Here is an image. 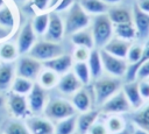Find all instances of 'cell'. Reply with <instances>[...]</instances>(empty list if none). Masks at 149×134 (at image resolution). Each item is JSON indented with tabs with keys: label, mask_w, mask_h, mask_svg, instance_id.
I'll use <instances>...</instances> for the list:
<instances>
[{
	"label": "cell",
	"mask_w": 149,
	"mask_h": 134,
	"mask_svg": "<svg viewBox=\"0 0 149 134\" xmlns=\"http://www.w3.org/2000/svg\"><path fill=\"white\" fill-rule=\"evenodd\" d=\"M130 45H132V41L122 40L120 37H112L105 44V47L101 48V49L106 50L111 55H114L116 57H120V58H125L126 59V56H127V52H128Z\"/></svg>",
	"instance_id": "16"
},
{
	"label": "cell",
	"mask_w": 149,
	"mask_h": 134,
	"mask_svg": "<svg viewBox=\"0 0 149 134\" xmlns=\"http://www.w3.org/2000/svg\"><path fill=\"white\" fill-rule=\"evenodd\" d=\"M9 107L12 113L16 117V118H23L26 117L27 112H28V104L27 100L24 98L23 94H19L15 92H10L9 93Z\"/></svg>",
	"instance_id": "18"
},
{
	"label": "cell",
	"mask_w": 149,
	"mask_h": 134,
	"mask_svg": "<svg viewBox=\"0 0 149 134\" xmlns=\"http://www.w3.org/2000/svg\"><path fill=\"white\" fill-rule=\"evenodd\" d=\"M142 51H143V44H139V43H132L127 56H126V61L129 64H136L141 56H142Z\"/></svg>",
	"instance_id": "37"
},
{
	"label": "cell",
	"mask_w": 149,
	"mask_h": 134,
	"mask_svg": "<svg viewBox=\"0 0 149 134\" xmlns=\"http://www.w3.org/2000/svg\"><path fill=\"white\" fill-rule=\"evenodd\" d=\"M122 91H123L126 98L128 99L133 110H137L139 107H141L144 104V100L141 97V93L139 91L137 79L130 80V82H125V84L122 85Z\"/></svg>",
	"instance_id": "15"
},
{
	"label": "cell",
	"mask_w": 149,
	"mask_h": 134,
	"mask_svg": "<svg viewBox=\"0 0 149 134\" xmlns=\"http://www.w3.org/2000/svg\"><path fill=\"white\" fill-rule=\"evenodd\" d=\"M48 23H49V13H42L40 15H36L31 22V26H33L35 34H37V35L45 34L47 28H48Z\"/></svg>",
	"instance_id": "33"
},
{
	"label": "cell",
	"mask_w": 149,
	"mask_h": 134,
	"mask_svg": "<svg viewBox=\"0 0 149 134\" xmlns=\"http://www.w3.org/2000/svg\"><path fill=\"white\" fill-rule=\"evenodd\" d=\"M101 108H102V112L107 114H121V113L129 112L132 110V106L121 89L115 94H113L109 99H107L101 105Z\"/></svg>",
	"instance_id": "7"
},
{
	"label": "cell",
	"mask_w": 149,
	"mask_h": 134,
	"mask_svg": "<svg viewBox=\"0 0 149 134\" xmlns=\"http://www.w3.org/2000/svg\"><path fill=\"white\" fill-rule=\"evenodd\" d=\"M2 104H3V99H2L1 97H0V107L2 106Z\"/></svg>",
	"instance_id": "51"
},
{
	"label": "cell",
	"mask_w": 149,
	"mask_h": 134,
	"mask_svg": "<svg viewBox=\"0 0 149 134\" xmlns=\"http://www.w3.org/2000/svg\"><path fill=\"white\" fill-rule=\"evenodd\" d=\"M17 48L12 43H3L0 47V58L2 61H13L17 55Z\"/></svg>",
	"instance_id": "38"
},
{
	"label": "cell",
	"mask_w": 149,
	"mask_h": 134,
	"mask_svg": "<svg viewBox=\"0 0 149 134\" xmlns=\"http://www.w3.org/2000/svg\"><path fill=\"white\" fill-rule=\"evenodd\" d=\"M57 86L62 93L71 94V93H76L80 89L81 83L79 82L74 72H66L59 78Z\"/></svg>",
	"instance_id": "17"
},
{
	"label": "cell",
	"mask_w": 149,
	"mask_h": 134,
	"mask_svg": "<svg viewBox=\"0 0 149 134\" xmlns=\"http://www.w3.org/2000/svg\"><path fill=\"white\" fill-rule=\"evenodd\" d=\"M71 41L77 47H84L87 49H92L94 47V41L92 36V31L81 29L79 31H76L71 35Z\"/></svg>",
	"instance_id": "27"
},
{
	"label": "cell",
	"mask_w": 149,
	"mask_h": 134,
	"mask_svg": "<svg viewBox=\"0 0 149 134\" xmlns=\"http://www.w3.org/2000/svg\"><path fill=\"white\" fill-rule=\"evenodd\" d=\"M34 43H35V31L33 29L31 22H27L21 29V33L17 38V47H16L17 52L21 55L29 52Z\"/></svg>",
	"instance_id": "12"
},
{
	"label": "cell",
	"mask_w": 149,
	"mask_h": 134,
	"mask_svg": "<svg viewBox=\"0 0 149 134\" xmlns=\"http://www.w3.org/2000/svg\"><path fill=\"white\" fill-rule=\"evenodd\" d=\"M40 85L44 89H51L58 83V76L55 71H51L49 69L40 72Z\"/></svg>",
	"instance_id": "32"
},
{
	"label": "cell",
	"mask_w": 149,
	"mask_h": 134,
	"mask_svg": "<svg viewBox=\"0 0 149 134\" xmlns=\"http://www.w3.org/2000/svg\"><path fill=\"white\" fill-rule=\"evenodd\" d=\"M44 113L49 119L59 121L76 114V108L72 103H69L63 98H51L44 107Z\"/></svg>",
	"instance_id": "4"
},
{
	"label": "cell",
	"mask_w": 149,
	"mask_h": 134,
	"mask_svg": "<svg viewBox=\"0 0 149 134\" xmlns=\"http://www.w3.org/2000/svg\"><path fill=\"white\" fill-rule=\"evenodd\" d=\"M109 134H133V129H130V128H128V127L126 126L122 131L116 132V133H109Z\"/></svg>",
	"instance_id": "48"
},
{
	"label": "cell",
	"mask_w": 149,
	"mask_h": 134,
	"mask_svg": "<svg viewBox=\"0 0 149 134\" xmlns=\"http://www.w3.org/2000/svg\"><path fill=\"white\" fill-rule=\"evenodd\" d=\"M100 57H101V62H102V68L104 70L113 77H125L127 69H128V63L125 58H120L116 57L114 55H111L109 52H107L104 49H100Z\"/></svg>",
	"instance_id": "6"
},
{
	"label": "cell",
	"mask_w": 149,
	"mask_h": 134,
	"mask_svg": "<svg viewBox=\"0 0 149 134\" xmlns=\"http://www.w3.org/2000/svg\"><path fill=\"white\" fill-rule=\"evenodd\" d=\"M3 134H30L27 126L20 121H8L3 126Z\"/></svg>",
	"instance_id": "36"
},
{
	"label": "cell",
	"mask_w": 149,
	"mask_h": 134,
	"mask_svg": "<svg viewBox=\"0 0 149 134\" xmlns=\"http://www.w3.org/2000/svg\"><path fill=\"white\" fill-rule=\"evenodd\" d=\"M14 66L9 62L0 64V91H6L13 84Z\"/></svg>",
	"instance_id": "26"
},
{
	"label": "cell",
	"mask_w": 149,
	"mask_h": 134,
	"mask_svg": "<svg viewBox=\"0 0 149 134\" xmlns=\"http://www.w3.org/2000/svg\"><path fill=\"white\" fill-rule=\"evenodd\" d=\"M148 80H149V78H148Z\"/></svg>",
	"instance_id": "53"
},
{
	"label": "cell",
	"mask_w": 149,
	"mask_h": 134,
	"mask_svg": "<svg viewBox=\"0 0 149 134\" xmlns=\"http://www.w3.org/2000/svg\"><path fill=\"white\" fill-rule=\"evenodd\" d=\"M87 65L90 69V73L91 77L93 79H97L99 77H101L102 75V62H101V57H100V51L98 49H93L90 51V56L87 59Z\"/></svg>",
	"instance_id": "23"
},
{
	"label": "cell",
	"mask_w": 149,
	"mask_h": 134,
	"mask_svg": "<svg viewBox=\"0 0 149 134\" xmlns=\"http://www.w3.org/2000/svg\"><path fill=\"white\" fill-rule=\"evenodd\" d=\"M113 27H114V33H115L116 37H120L122 40L132 41L137 36L136 28H135L133 21L132 22H126V23L113 24Z\"/></svg>",
	"instance_id": "28"
},
{
	"label": "cell",
	"mask_w": 149,
	"mask_h": 134,
	"mask_svg": "<svg viewBox=\"0 0 149 134\" xmlns=\"http://www.w3.org/2000/svg\"><path fill=\"white\" fill-rule=\"evenodd\" d=\"M107 15L113 24L126 23L133 21V10H129L126 7H112L108 8Z\"/></svg>",
	"instance_id": "20"
},
{
	"label": "cell",
	"mask_w": 149,
	"mask_h": 134,
	"mask_svg": "<svg viewBox=\"0 0 149 134\" xmlns=\"http://www.w3.org/2000/svg\"><path fill=\"white\" fill-rule=\"evenodd\" d=\"M0 26L6 27L10 30H13L15 27V15L12 8L6 5L0 8Z\"/></svg>",
	"instance_id": "31"
},
{
	"label": "cell",
	"mask_w": 149,
	"mask_h": 134,
	"mask_svg": "<svg viewBox=\"0 0 149 134\" xmlns=\"http://www.w3.org/2000/svg\"><path fill=\"white\" fill-rule=\"evenodd\" d=\"M133 23L136 28L137 37L148 38L149 37V13H144L136 5L133 7Z\"/></svg>",
	"instance_id": "11"
},
{
	"label": "cell",
	"mask_w": 149,
	"mask_h": 134,
	"mask_svg": "<svg viewBox=\"0 0 149 134\" xmlns=\"http://www.w3.org/2000/svg\"><path fill=\"white\" fill-rule=\"evenodd\" d=\"M74 75L79 79V82L84 85H87L91 79L90 69L86 62H77L74 64Z\"/></svg>",
	"instance_id": "34"
},
{
	"label": "cell",
	"mask_w": 149,
	"mask_h": 134,
	"mask_svg": "<svg viewBox=\"0 0 149 134\" xmlns=\"http://www.w3.org/2000/svg\"><path fill=\"white\" fill-rule=\"evenodd\" d=\"M33 82L30 79H27V78H23V77H16L14 80H13V84H12V91L15 92V93H19V94H28L31 89H33Z\"/></svg>",
	"instance_id": "30"
},
{
	"label": "cell",
	"mask_w": 149,
	"mask_h": 134,
	"mask_svg": "<svg viewBox=\"0 0 149 134\" xmlns=\"http://www.w3.org/2000/svg\"><path fill=\"white\" fill-rule=\"evenodd\" d=\"M45 40L51 42H59L64 35V24L57 12L49 13V23L45 31Z\"/></svg>",
	"instance_id": "9"
},
{
	"label": "cell",
	"mask_w": 149,
	"mask_h": 134,
	"mask_svg": "<svg viewBox=\"0 0 149 134\" xmlns=\"http://www.w3.org/2000/svg\"><path fill=\"white\" fill-rule=\"evenodd\" d=\"M43 65L47 69L55 71L57 75H64L70 70L72 65V57L69 54H62L55 58L44 61Z\"/></svg>",
	"instance_id": "13"
},
{
	"label": "cell",
	"mask_w": 149,
	"mask_h": 134,
	"mask_svg": "<svg viewBox=\"0 0 149 134\" xmlns=\"http://www.w3.org/2000/svg\"><path fill=\"white\" fill-rule=\"evenodd\" d=\"M17 1H24V0H17Z\"/></svg>",
	"instance_id": "52"
},
{
	"label": "cell",
	"mask_w": 149,
	"mask_h": 134,
	"mask_svg": "<svg viewBox=\"0 0 149 134\" xmlns=\"http://www.w3.org/2000/svg\"><path fill=\"white\" fill-rule=\"evenodd\" d=\"M90 56V49L84 48V47H78L74 51V57L77 62H85L88 59Z\"/></svg>",
	"instance_id": "41"
},
{
	"label": "cell",
	"mask_w": 149,
	"mask_h": 134,
	"mask_svg": "<svg viewBox=\"0 0 149 134\" xmlns=\"http://www.w3.org/2000/svg\"><path fill=\"white\" fill-rule=\"evenodd\" d=\"M3 5H5V0H0V8H1Z\"/></svg>",
	"instance_id": "50"
},
{
	"label": "cell",
	"mask_w": 149,
	"mask_h": 134,
	"mask_svg": "<svg viewBox=\"0 0 149 134\" xmlns=\"http://www.w3.org/2000/svg\"><path fill=\"white\" fill-rule=\"evenodd\" d=\"M99 115L98 110H90L87 112H83L77 118V131L80 134H87L91 126L97 121Z\"/></svg>",
	"instance_id": "19"
},
{
	"label": "cell",
	"mask_w": 149,
	"mask_h": 134,
	"mask_svg": "<svg viewBox=\"0 0 149 134\" xmlns=\"http://www.w3.org/2000/svg\"><path fill=\"white\" fill-rule=\"evenodd\" d=\"M133 134H149V132H147L146 129L143 128H140V127H134L133 128Z\"/></svg>",
	"instance_id": "47"
},
{
	"label": "cell",
	"mask_w": 149,
	"mask_h": 134,
	"mask_svg": "<svg viewBox=\"0 0 149 134\" xmlns=\"http://www.w3.org/2000/svg\"><path fill=\"white\" fill-rule=\"evenodd\" d=\"M132 121L134 126L140 127L149 132V100L137 110H134L132 114Z\"/></svg>",
	"instance_id": "21"
},
{
	"label": "cell",
	"mask_w": 149,
	"mask_h": 134,
	"mask_svg": "<svg viewBox=\"0 0 149 134\" xmlns=\"http://www.w3.org/2000/svg\"><path fill=\"white\" fill-rule=\"evenodd\" d=\"M139 82V91L144 101L149 100V80L148 79H137Z\"/></svg>",
	"instance_id": "39"
},
{
	"label": "cell",
	"mask_w": 149,
	"mask_h": 134,
	"mask_svg": "<svg viewBox=\"0 0 149 134\" xmlns=\"http://www.w3.org/2000/svg\"><path fill=\"white\" fill-rule=\"evenodd\" d=\"M104 2H106L107 5L108 3H111V5H113V3H118L119 1H121V0H102Z\"/></svg>",
	"instance_id": "49"
},
{
	"label": "cell",
	"mask_w": 149,
	"mask_h": 134,
	"mask_svg": "<svg viewBox=\"0 0 149 134\" xmlns=\"http://www.w3.org/2000/svg\"><path fill=\"white\" fill-rule=\"evenodd\" d=\"M87 134H109V133H108V129H107V127H106L105 124H102V122H97V121H95V122L91 126V128L88 129Z\"/></svg>",
	"instance_id": "40"
},
{
	"label": "cell",
	"mask_w": 149,
	"mask_h": 134,
	"mask_svg": "<svg viewBox=\"0 0 149 134\" xmlns=\"http://www.w3.org/2000/svg\"><path fill=\"white\" fill-rule=\"evenodd\" d=\"M83 9L88 14H105L108 10V5L102 0H79L78 1Z\"/></svg>",
	"instance_id": "25"
},
{
	"label": "cell",
	"mask_w": 149,
	"mask_h": 134,
	"mask_svg": "<svg viewBox=\"0 0 149 134\" xmlns=\"http://www.w3.org/2000/svg\"><path fill=\"white\" fill-rule=\"evenodd\" d=\"M126 121L119 117L118 114H112L108 120L106 121V127L108 129V133H116V132H120L122 131L125 127H126Z\"/></svg>",
	"instance_id": "35"
},
{
	"label": "cell",
	"mask_w": 149,
	"mask_h": 134,
	"mask_svg": "<svg viewBox=\"0 0 149 134\" xmlns=\"http://www.w3.org/2000/svg\"><path fill=\"white\" fill-rule=\"evenodd\" d=\"M72 105L77 111H79L81 113L90 111L91 105H92V99H91V96L87 92V90L79 89L72 97Z\"/></svg>",
	"instance_id": "22"
},
{
	"label": "cell",
	"mask_w": 149,
	"mask_h": 134,
	"mask_svg": "<svg viewBox=\"0 0 149 134\" xmlns=\"http://www.w3.org/2000/svg\"><path fill=\"white\" fill-rule=\"evenodd\" d=\"M63 54V48L57 42L51 41H40L34 43L31 49L29 50V56L37 61H48L55 58Z\"/></svg>",
	"instance_id": "5"
},
{
	"label": "cell",
	"mask_w": 149,
	"mask_h": 134,
	"mask_svg": "<svg viewBox=\"0 0 149 134\" xmlns=\"http://www.w3.org/2000/svg\"><path fill=\"white\" fill-rule=\"evenodd\" d=\"M149 78V61L143 63L136 73V79H148Z\"/></svg>",
	"instance_id": "42"
},
{
	"label": "cell",
	"mask_w": 149,
	"mask_h": 134,
	"mask_svg": "<svg viewBox=\"0 0 149 134\" xmlns=\"http://www.w3.org/2000/svg\"><path fill=\"white\" fill-rule=\"evenodd\" d=\"M113 33H114V27L107 13L98 14L94 16L92 24V36L94 41V47L100 49L104 48L105 44L112 38Z\"/></svg>",
	"instance_id": "2"
},
{
	"label": "cell",
	"mask_w": 149,
	"mask_h": 134,
	"mask_svg": "<svg viewBox=\"0 0 149 134\" xmlns=\"http://www.w3.org/2000/svg\"><path fill=\"white\" fill-rule=\"evenodd\" d=\"M72 3H73V0H59L58 5L55 7V12H62V10H65V9L70 8Z\"/></svg>",
	"instance_id": "44"
},
{
	"label": "cell",
	"mask_w": 149,
	"mask_h": 134,
	"mask_svg": "<svg viewBox=\"0 0 149 134\" xmlns=\"http://www.w3.org/2000/svg\"><path fill=\"white\" fill-rule=\"evenodd\" d=\"M77 115L73 114L58 121L55 127V134H73L77 129Z\"/></svg>",
	"instance_id": "29"
},
{
	"label": "cell",
	"mask_w": 149,
	"mask_h": 134,
	"mask_svg": "<svg viewBox=\"0 0 149 134\" xmlns=\"http://www.w3.org/2000/svg\"><path fill=\"white\" fill-rule=\"evenodd\" d=\"M136 6L144 13H149V0H137Z\"/></svg>",
	"instance_id": "45"
},
{
	"label": "cell",
	"mask_w": 149,
	"mask_h": 134,
	"mask_svg": "<svg viewBox=\"0 0 149 134\" xmlns=\"http://www.w3.org/2000/svg\"><path fill=\"white\" fill-rule=\"evenodd\" d=\"M12 31H13V30H10V29H8V28H6V27L0 26V41L7 38V37L10 35Z\"/></svg>",
	"instance_id": "46"
},
{
	"label": "cell",
	"mask_w": 149,
	"mask_h": 134,
	"mask_svg": "<svg viewBox=\"0 0 149 134\" xmlns=\"http://www.w3.org/2000/svg\"><path fill=\"white\" fill-rule=\"evenodd\" d=\"M50 1L51 0H31V3L36 9L45 10L47 8H50Z\"/></svg>",
	"instance_id": "43"
},
{
	"label": "cell",
	"mask_w": 149,
	"mask_h": 134,
	"mask_svg": "<svg viewBox=\"0 0 149 134\" xmlns=\"http://www.w3.org/2000/svg\"><path fill=\"white\" fill-rule=\"evenodd\" d=\"M26 126L30 134H55L54 125L48 119L41 117L28 118Z\"/></svg>",
	"instance_id": "14"
},
{
	"label": "cell",
	"mask_w": 149,
	"mask_h": 134,
	"mask_svg": "<svg viewBox=\"0 0 149 134\" xmlns=\"http://www.w3.org/2000/svg\"><path fill=\"white\" fill-rule=\"evenodd\" d=\"M28 101L29 108L33 113H41L45 107L47 101V92L45 89L42 87L40 84H34L31 91L28 93Z\"/></svg>",
	"instance_id": "10"
},
{
	"label": "cell",
	"mask_w": 149,
	"mask_h": 134,
	"mask_svg": "<svg viewBox=\"0 0 149 134\" xmlns=\"http://www.w3.org/2000/svg\"><path fill=\"white\" fill-rule=\"evenodd\" d=\"M90 23L87 13L83 9L79 2H73L69 8L65 20V33L72 35L76 31L85 29Z\"/></svg>",
	"instance_id": "3"
},
{
	"label": "cell",
	"mask_w": 149,
	"mask_h": 134,
	"mask_svg": "<svg viewBox=\"0 0 149 134\" xmlns=\"http://www.w3.org/2000/svg\"><path fill=\"white\" fill-rule=\"evenodd\" d=\"M147 61H149V38L146 41V43L143 44V51H142V56L140 58V61L136 63V64H129L128 65V69H127V72L125 75V78H126V82H130V80H135L136 79V73H137V70L139 68L146 63Z\"/></svg>",
	"instance_id": "24"
},
{
	"label": "cell",
	"mask_w": 149,
	"mask_h": 134,
	"mask_svg": "<svg viewBox=\"0 0 149 134\" xmlns=\"http://www.w3.org/2000/svg\"><path fill=\"white\" fill-rule=\"evenodd\" d=\"M122 83L121 79L113 76L99 77L95 79L93 90H94V99L95 104L102 105L107 99H109L113 94H115L119 90H121Z\"/></svg>",
	"instance_id": "1"
},
{
	"label": "cell",
	"mask_w": 149,
	"mask_h": 134,
	"mask_svg": "<svg viewBox=\"0 0 149 134\" xmlns=\"http://www.w3.org/2000/svg\"><path fill=\"white\" fill-rule=\"evenodd\" d=\"M41 66V62L30 56L21 57L17 63V76L31 80L40 75Z\"/></svg>",
	"instance_id": "8"
}]
</instances>
